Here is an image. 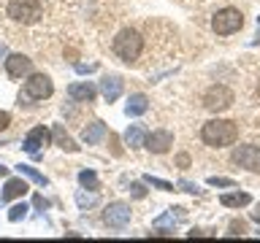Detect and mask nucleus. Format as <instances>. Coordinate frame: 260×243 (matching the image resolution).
Instances as JSON below:
<instances>
[{"mask_svg": "<svg viewBox=\"0 0 260 243\" xmlns=\"http://www.w3.org/2000/svg\"><path fill=\"white\" fill-rule=\"evenodd\" d=\"M249 216H252V222H257V224H260V206H257L255 211H252V214H249Z\"/></svg>", "mask_w": 260, "mask_h": 243, "instance_id": "473e14b6", "label": "nucleus"}, {"mask_svg": "<svg viewBox=\"0 0 260 243\" xmlns=\"http://www.w3.org/2000/svg\"><path fill=\"white\" fill-rule=\"evenodd\" d=\"M101 92H103V97H106L109 103H114V100L122 95V78H119V76H106V78L101 81Z\"/></svg>", "mask_w": 260, "mask_h": 243, "instance_id": "ddd939ff", "label": "nucleus"}, {"mask_svg": "<svg viewBox=\"0 0 260 243\" xmlns=\"http://www.w3.org/2000/svg\"><path fill=\"white\" fill-rule=\"evenodd\" d=\"M103 222L111 227V230H125L130 222V206L127 202H111L103 211Z\"/></svg>", "mask_w": 260, "mask_h": 243, "instance_id": "0eeeda50", "label": "nucleus"}, {"mask_svg": "<svg viewBox=\"0 0 260 243\" xmlns=\"http://www.w3.org/2000/svg\"><path fill=\"white\" fill-rule=\"evenodd\" d=\"M209 184H211V186H236L233 178H222V176H211Z\"/></svg>", "mask_w": 260, "mask_h": 243, "instance_id": "a878e982", "label": "nucleus"}, {"mask_svg": "<svg viewBox=\"0 0 260 243\" xmlns=\"http://www.w3.org/2000/svg\"><path fill=\"white\" fill-rule=\"evenodd\" d=\"M6 16L16 24H36L44 16V6L38 0H6Z\"/></svg>", "mask_w": 260, "mask_h": 243, "instance_id": "f03ea898", "label": "nucleus"}, {"mask_svg": "<svg viewBox=\"0 0 260 243\" xmlns=\"http://www.w3.org/2000/svg\"><path fill=\"white\" fill-rule=\"evenodd\" d=\"M144 181L149 184V186H154V189H162V192H171V189H174V184L162 181V178H154V176H146Z\"/></svg>", "mask_w": 260, "mask_h": 243, "instance_id": "b1692460", "label": "nucleus"}, {"mask_svg": "<svg viewBox=\"0 0 260 243\" xmlns=\"http://www.w3.org/2000/svg\"><path fill=\"white\" fill-rule=\"evenodd\" d=\"M27 206H24V202H16V206L11 208V211H8V219H11V222H19V219H24V216H27Z\"/></svg>", "mask_w": 260, "mask_h": 243, "instance_id": "5701e85b", "label": "nucleus"}, {"mask_svg": "<svg viewBox=\"0 0 260 243\" xmlns=\"http://www.w3.org/2000/svg\"><path fill=\"white\" fill-rule=\"evenodd\" d=\"M24 192H27V184H24L22 178H8V184H6L3 194H0V200H3V202L16 200V197H22Z\"/></svg>", "mask_w": 260, "mask_h": 243, "instance_id": "2eb2a0df", "label": "nucleus"}, {"mask_svg": "<svg viewBox=\"0 0 260 243\" xmlns=\"http://www.w3.org/2000/svg\"><path fill=\"white\" fill-rule=\"evenodd\" d=\"M130 192H133V197H146V189H144V184H130Z\"/></svg>", "mask_w": 260, "mask_h": 243, "instance_id": "bb28decb", "label": "nucleus"}, {"mask_svg": "<svg viewBox=\"0 0 260 243\" xmlns=\"http://www.w3.org/2000/svg\"><path fill=\"white\" fill-rule=\"evenodd\" d=\"M79 181H81V186H87V189H98V176L92 173V170H81Z\"/></svg>", "mask_w": 260, "mask_h": 243, "instance_id": "4be33fe9", "label": "nucleus"}, {"mask_svg": "<svg viewBox=\"0 0 260 243\" xmlns=\"http://www.w3.org/2000/svg\"><path fill=\"white\" fill-rule=\"evenodd\" d=\"M52 138L57 141V146H60V149H65V151H79V146L73 143V138H71L68 133H65V127H62V125H57V127H54Z\"/></svg>", "mask_w": 260, "mask_h": 243, "instance_id": "aec40b11", "label": "nucleus"}, {"mask_svg": "<svg viewBox=\"0 0 260 243\" xmlns=\"http://www.w3.org/2000/svg\"><path fill=\"white\" fill-rule=\"evenodd\" d=\"M0 176H8V168H3V165H0Z\"/></svg>", "mask_w": 260, "mask_h": 243, "instance_id": "f704fd0d", "label": "nucleus"}, {"mask_svg": "<svg viewBox=\"0 0 260 243\" xmlns=\"http://www.w3.org/2000/svg\"><path fill=\"white\" fill-rule=\"evenodd\" d=\"M247 232V224L244 222H231V235H244Z\"/></svg>", "mask_w": 260, "mask_h": 243, "instance_id": "cd10ccee", "label": "nucleus"}, {"mask_svg": "<svg viewBox=\"0 0 260 243\" xmlns=\"http://www.w3.org/2000/svg\"><path fill=\"white\" fill-rule=\"evenodd\" d=\"M16 170H19V176H24V178H30V181H36L38 186H46L49 184V178L46 176H41L36 168H30V165H16Z\"/></svg>", "mask_w": 260, "mask_h": 243, "instance_id": "412c9836", "label": "nucleus"}, {"mask_svg": "<svg viewBox=\"0 0 260 243\" xmlns=\"http://www.w3.org/2000/svg\"><path fill=\"white\" fill-rule=\"evenodd\" d=\"M81 138H84V143H101L103 138H106V125L103 122H92V125H87L84 127V133H81Z\"/></svg>", "mask_w": 260, "mask_h": 243, "instance_id": "f3484780", "label": "nucleus"}, {"mask_svg": "<svg viewBox=\"0 0 260 243\" xmlns=\"http://www.w3.org/2000/svg\"><path fill=\"white\" fill-rule=\"evenodd\" d=\"M76 202H79V208H89V206H95V202H98V194H84V192H76Z\"/></svg>", "mask_w": 260, "mask_h": 243, "instance_id": "393cba45", "label": "nucleus"}, {"mask_svg": "<svg viewBox=\"0 0 260 243\" xmlns=\"http://www.w3.org/2000/svg\"><path fill=\"white\" fill-rule=\"evenodd\" d=\"M219 202H222L225 208H244V206H249V202H252V197L247 192H233V194H222Z\"/></svg>", "mask_w": 260, "mask_h": 243, "instance_id": "6ab92c4d", "label": "nucleus"}, {"mask_svg": "<svg viewBox=\"0 0 260 243\" xmlns=\"http://www.w3.org/2000/svg\"><path fill=\"white\" fill-rule=\"evenodd\" d=\"M241 27H244V14L236 11V8H222L211 19V30L217 35H231V32H239Z\"/></svg>", "mask_w": 260, "mask_h": 243, "instance_id": "20e7f679", "label": "nucleus"}, {"mask_svg": "<svg viewBox=\"0 0 260 243\" xmlns=\"http://www.w3.org/2000/svg\"><path fill=\"white\" fill-rule=\"evenodd\" d=\"M179 186H182L184 192H190V194H195V192H198V184H190V181H182Z\"/></svg>", "mask_w": 260, "mask_h": 243, "instance_id": "c85d7f7f", "label": "nucleus"}, {"mask_svg": "<svg viewBox=\"0 0 260 243\" xmlns=\"http://www.w3.org/2000/svg\"><path fill=\"white\" fill-rule=\"evenodd\" d=\"M257 38H260V16H257Z\"/></svg>", "mask_w": 260, "mask_h": 243, "instance_id": "c9c22d12", "label": "nucleus"}, {"mask_svg": "<svg viewBox=\"0 0 260 243\" xmlns=\"http://www.w3.org/2000/svg\"><path fill=\"white\" fill-rule=\"evenodd\" d=\"M68 95L73 97V100H79V103H92L98 92H95L92 84H71L68 87Z\"/></svg>", "mask_w": 260, "mask_h": 243, "instance_id": "4468645a", "label": "nucleus"}, {"mask_svg": "<svg viewBox=\"0 0 260 243\" xmlns=\"http://www.w3.org/2000/svg\"><path fill=\"white\" fill-rule=\"evenodd\" d=\"M176 162H179V168H187V165H190V157H187V154H179Z\"/></svg>", "mask_w": 260, "mask_h": 243, "instance_id": "7c9ffc66", "label": "nucleus"}, {"mask_svg": "<svg viewBox=\"0 0 260 243\" xmlns=\"http://www.w3.org/2000/svg\"><path fill=\"white\" fill-rule=\"evenodd\" d=\"M233 105V92L228 89L225 84H217L211 87L206 95H203V108L211 111V113H222Z\"/></svg>", "mask_w": 260, "mask_h": 243, "instance_id": "423d86ee", "label": "nucleus"}, {"mask_svg": "<svg viewBox=\"0 0 260 243\" xmlns=\"http://www.w3.org/2000/svg\"><path fill=\"white\" fill-rule=\"evenodd\" d=\"M8 125H11V116H8L6 111H0V130H6Z\"/></svg>", "mask_w": 260, "mask_h": 243, "instance_id": "c756f323", "label": "nucleus"}, {"mask_svg": "<svg viewBox=\"0 0 260 243\" xmlns=\"http://www.w3.org/2000/svg\"><path fill=\"white\" fill-rule=\"evenodd\" d=\"M257 95H260V87H257Z\"/></svg>", "mask_w": 260, "mask_h": 243, "instance_id": "e433bc0d", "label": "nucleus"}, {"mask_svg": "<svg viewBox=\"0 0 260 243\" xmlns=\"http://www.w3.org/2000/svg\"><path fill=\"white\" fill-rule=\"evenodd\" d=\"M146 130L141 125H133V127H127V133H125V143L130 146V149H141V146L146 143Z\"/></svg>", "mask_w": 260, "mask_h": 243, "instance_id": "dca6fc26", "label": "nucleus"}, {"mask_svg": "<svg viewBox=\"0 0 260 243\" xmlns=\"http://www.w3.org/2000/svg\"><path fill=\"white\" fill-rule=\"evenodd\" d=\"M32 70V60H27L24 54H8L6 57V73L8 78H22Z\"/></svg>", "mask_w": 260, "mask_h": 243, "instance_id": "9d476101", "label": "nucleus"}, {"mask_svg": "<svg viewBox=\"0 0 260 243\" xmlns=\"http://www.w3.org/2000/svg\"><path fill=\"white\" fill-rule=\"evenodd\" d=\"M233 162L239 168H247L252 173H260V146L249 143V146H239L233 151Z\"/></svg>", "mask_w": 260, "mask_h": 243, "instance_id": "6e6552de", "label": "nucleus"}, {"mask_svg": "<svg viewBox=\"0 0 260 243\" xmlns=\"http://www.w3.org/2000/svg\"><path fill=\"white\" fill-rule=\"evenodd\" d=\"M52 92H54L52 78H49L46 73H32V76L24 81L22 97H24V100H46Z\"/></svg>", "mask_w": 260, "mask_h": 243, "instance_id": "39448f33", "label": "nucleus"}, {"mask_svg": "<svg viewBox=\"0 0 260 243\" xmlns=\"http://www.w3.org/2000/svg\"><path fill=\"white\" fill-rule=\"evenodd\" d=\"M127 116H141V113L149 111V100H146V95H130L127 100Z\"/></svg>", "mask_w": 260, "mask_h": 243, "instance_id": "a211bd4d", "label": "nucleus"}, {"mask_svg": "<svg viewBox=\"0 0 260 243\" xmlns=\"http://www.w3.org/2000/svg\"><path fill=\"white\" fill-rule=\"evenodd\" d=\"M182 216H184V214H182V208H171L168 214H162L157 222H154V230H157L154 235H166V230H174V227L182 222Z\"/></svg>", "mask_w": 260, "mask_h": 243, "instance_id": "f8f14e48", "label": "nucleus"}, {"mask_svg": "<svg viewBox=\"0 0 260 243\" xmlns=\"http://www.w3.org/2000/svg\"><path fill=\"white\" fill-rule=\"evenodd\" d=\"M36 206H38V208H46V206H49V202H46L44 197H36Z\"/></svg>", "mask_w": 260, "mask_h": 243, "instance_id": "72a5a7b5", "label": "nucleus"}, {"mask_svg": "<svg viewBox=\"0 0 260 243\" xmlns=\"http://www.w3.org/2000/svg\"><path fill=\"white\" fill-rule=\"evenodd\" d=\"M49 141H52V133L44 127V125H38V127H32L27 135H24V143H22V149L27 151V154H38L44 146H49Z\"/></svg>", "mask_w": 260, "mask_h": 243, "instance_id": "1a4fd4ad", "label": "nucleus"}, {"mask_svg": "<svg viewBox=\"0 0 260 243\" xmlns=\"http://www.w3.org/2000/svg\"><path fill=\"white\" fill-rule=\"evenodd\" d=\"M201 138L206 146H214V149H222V146H231L236 138H239V125L228 119H211L203 125Z\"/></svg>", "mask_w": 260, "mask_h": 243, "instance_id": "f257e3e1", "label": "nucleus"}, {"mask_svg": "<svg viewBox=\"0 0 260 243\" xmlns=\"http://www.w3.org/2000/svg\"><path fill=\"white\" fill-rule=\"evenodd\" d=\"M76 70H79V73H92L95 65H76Z\"/></svg>", "mask_w": 260, "mask_h": 243, "instance_id": "2f4dec72", "label": "nucleus"}, {"mask_svg": "<svg viewBox=\"0 0 260 243\" xmlns=\"http://www.w3.org/2000/svg\"><path fill=\"white\" fill-rule=\"evenodd\" d=\"M114 54L119 57V60H125V62H136L138 57H141L144 52V38L138 35L136 30H122L117 38H114Z\"/></svg>", "mask_w": 260, "mask_h": 243, "instance_id": "7ed1b4c3", "label": "nucleus"}, {"mask_svg": "<svg viewBox=\"0 0 260 243\" xmlns=\"http://www.w3.org/2000/svg\"><path fill=\"white\" fill-rule=\"evenodd\" d=\"M171 143H174V135L168 133V130H154V133L146 135V149H149L152 154H166L171 149Z\"/></svg>", "mask_w": 260, "mask_h": 243, "instance_id": "9b49d317", "label": "nucleus"}]
</instances>
